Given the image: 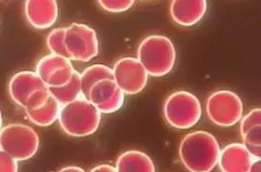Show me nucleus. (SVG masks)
I'll list each match as a JSON object with an SVG mask.
<instances>
[{"instance_id":"nucleus-1","label":"nucleus","mask_w":261,"mask_h":172,"mask_svg":"<svg viewBox=\"0 0 261 172\" xmlns=\"http://www.w3.org/2000/svg\"><path fill=\"white\" fill-rule=\"evenodd\" d=\"M220 147L216 137L207 131L190 132L180 141L178 156L190 172H211L218 165Z\"/></svg>"},{"instance_id":"nucleus-2","label":"nucleus","mask_w":261,"mask_h":172,"mask_svg":"<svg viewBox=\"0 0 261 172\" xmlns=\"http://www.w3.org/2000/svg\"><path fill=\"white\" fill-rule=\"evenodd\" d=\"M137 59L148 76L161 78L172 71L176 63V50L168 37L152 35L141 42Z\"/></svg>"},{"instance_id":"nucleus-3","label":"nucleus","mask_w":261,"mask_h":172,"mask_svg":"<svg viewBox=\"0 0 261 172\" xmlns=\"http://www.w3.org/2000/svg\"><path fill=\"white\" fill-rule=\"evenodd\" d=\"M58 121L61 129L67 135L77 138L87 137L98 131L101 114L89 100L80 97L62 106Z\"/></svg>"},{"instance_id":"nucleus-4","label":"nucleus","mask_w":261,"mask_h":172,"mask_svg":"<svg viewBox=\"0 0 261 172\" xmlns=\"http://www.w3.org/2000/svg\"><path fill=\"white\" fill-rule=\"evenodd\" d=\"M164 116L177 130H188L198 123L202 106L198 98L187 90L170 94L164 104Z\"/></svg>"},{"instance_id":"nucleus-5","label":"nucleus","mask_w":261,"mask_h":172,"mask_svg":"<svg viewBox=\"0 0 261 172\" xmlns=\"http://www.w3.org/2000/svg\"><path fill=\"white\" fill-rule=\"evenodd\" d=\"M39 144V136L29 126L16 123L0 130V149L17 161L32 158L38 151Z\"/></svg>"},{"instance_id":"nucleus-6","label":"nucleus","mask_w":261,"mask_h":172,"mask_svg":"<svg viewBox=\"0 0 261 172\" xmlns=\"http://www.w3.org/2000/svg\"><path fill=\"white\" fill-rule=\"evenodd\" d=\"M205 109L209 119L215 125L229 128L236 125L243 117L244 105L238 94L221 89L209 96Z\"/></svg>"},{"instance_id":"nucleus-7","label":"nucleus","mask_w":261,"mask_h":172,"mask_svg":"<svg viewBox=\"0 0 261 172\" xmlns=\"http://www.w3.org/2000/svg\"><path fill=\"white\" fill-rule=\"evenodd\" d=\"M65 48L71 61L88 63L97 57L99 43L93 28L79 22H73L66 28Z\"/></svg>"},{"instance_id":"nucleus-8","label":"nucleus","mask_w":261,"mask_h":172,"mask_svg":"<svg viewBox=\"0 0 261 172\" xmlns=\"http://www.w3.org/2000/svg\"><path fill=\"white\" fill-rule=\"evenodd\" d=\"M112 71L115 84L126 95L141 93L148 83L149 76L137 58H121Z\"/></svg>"},{"instance_id":"nucleus-9","label":"nucleus","mask_w":261,"mask_h":172,"mask_svg":"<svg viewBox=\"0 0 261 172\" xmlns=\"http://www.w3.org/2000/svg\"><path fill=\"white\" fill-rule=\"evenodd\" d=\"M75 72L68 58L48 54L37 63L36 73L49 88H60L70 82Z\"/></svg>"},{"instance_id":"nucleus-10","label":"nucleus","mask_w":261,"mask_h":172,"mask_svg":"<svg viewBox=\"0 0 261 172\" xmlns=\"http://www.w3.org/2000/svg\"><path fill=\"white\" fill-rule=\"evenodd\" d=\"M125 95L114 79H105L91 88L88 100L100 114L107 115L122 108L125 103Z\"/></svg>"},{"instance_id":"nucleus-11","label":"nucleus","mask_w":261,"mask_h":172,"mask_svg":"<svg viewBox=\"0 0 261 172\" xmlns=\"http://www.w3.org/2000/svg\"><path fill=\"white\" fill-rule=\"evenodd\" d=\"M24 14L32 27L37 29H47L57 21L59 6L55 0H29L24 3Z\"/></svg>"},{"instance_id":"nucleus-12","label":"nucleus","mask_w":261,"mask_h":172,"mask_svg":"<svg viewBox=\"0 0 261 172\" xmlns=\"http://www.w3.org/2000/svg\"><path fill=\"white\" fill-rule=\"evenodd\" d=\"M47 89L36 72L22 71L16 73L9 83V93L16 105L24 108L27 100L37 89Z\"/></svg>"},{"instance_id":"nucleus-13","label":"nucleus","mask_w":261,"mask_h":172,"mask_svg":"<svg viewBox=\"0 0 261 172\" xmlns=\"http://www.w3.org/2000/svg\"><path fill=\"white\" fill-rule=\"evenodd\" d=\"M256 159L244 143H230L220 150L218 164L221 172H248Z\"/></svg>"},{"instance_id":"nucleus-14","label":"nucleus","mask_w":261,"mask_h":172,"mask_svg":"<svg viewBox=\"0 0 261 172\" xmlns=\"http://www.w3.org/2000/svg\"><path fill=\"white\" fill-rule=\"evenodd\" d=\"M207 10L205 0L179 1L174 0L170 5L173 21L181 27H193L204 18Z\"/></svg>"},{"instance_id":"nucleus-15","label":"nucleus","mask_w":261,"mask_h":172,"mask_svg":"<svg viewBox=\"0 0 261 172\" xmlns=\"http://www.w3.org/2000/svg\"><path fill=\"white\" fill-rule=\"evenodd\" d=\"M116 172H155L154 163L147 154L128 150L119 156L115 164Z\"/></svg>"},{"instance_id":"nucleus-16","label":"nucleus","mask_w":261,"mask_h":172,"mask_svg":"<svg viewBox=\"0 0 261 172\" xmlns=\"http://www.w3.org/2000/svg\"><path fill=\"white\" fill-rule=\"evenodd\" d=\"M61 108L62 105L50 96L46 105L37 110H27L25 114L34 125L48 127L58 120Z\"/></svg>"},{"instance_id":"nucleus-17","label":"nucleus","mask_w":261,"mask_h":172,"mask_svg":"<svg viewBox=\"0 0 261 172\" xmlns=\"http://www.w3.org/2000/svg\"><path fill=\"white\" fill-rule=\"evenodd\" d=\"M105 79H113L112 68L105 64H93L80 73L81 91L84 98L88 99L89 91L95 84Z\"/></svg>"},{"instance_id":"nucleus-18","label":"nucleus","mask_w":261,"mask_h":172,"mask_svg":"<svg viewBox=\"0 0 261 172\" xmlns=\"http://www.w3.org/2000/svg\"><path fill=\"white\" fill-rule=\"evenodd\" d=\"M48 91L50 96L62 106L68 105L73 101L79 99L80 97H83L81 91L80 73L75 71L69 83L60 88H49Z\"/></svg>"},{"instance_id":"nucleus-19","label":"nucleus","mask_w":261,"mask_h":172,"mask_svg":"<svg viewBox=\"0 0 261 172\" xmlns=\"http://www.w3.org/2000/svg\"><path fill=\"white\" fill-rule=\"evenodd\" d=\"M65 32L66 28H56L47 35V46L51 54L68 58L64 42Z\"/></svg>"},{"instance_id":"nucleus-20","label":"nucleus","mask_w":261,"mask_h":172,"mask_svg":"<svg viewBox=\"0 0 261 172\" xmlns=\"http://www.w3.org/2000/svg\"><path fill=\"white\" fill-rule=\"evenodd\" d=\"M49 97H50V94L48 89H37L34 92H32L30 96L27 98L25 106L23 109L25 111L38 109L47 104Z\"/></svg>"},{"instance_id":"nucleus-21","label":"nucleus","mask_w":261,"mask_h":172,"mask_svg":"<svg viewBox=\"0 0 261 172\" xmlns=\"http://www.w3.org/2000/svg\"><path fill=\"white\" fill-rule=\"evenodd\" d=\"M240 132L241 135L246 134V132L250 131L251 129L261 126V109L255 108L251 110L250 112L241 118Z\"/></svg>"},{"instance_id":"nucleus-22","label":"nucleus","mask_w":261,"mask_h":172,"mask_svg":"<svg viewBox=\"0 0 261 172\" xmlns=\"http://www.w3.org/2000/svg\"><path fill=\"white\" fill-rule=\"evenodd\" d=\"M99 4L105 11L109 12H124L128 11L134 5L133 0H99Z\"/></svg>"},{"instance_id":"nucleus-23","label":"nucleus","mask_w":261,"mask_h":172,"mask_svg":"<svg viewBox=\"0 0 261 172\" xmlns=\"http://www.w3.org/2000/svg\"><path fill=\"white\" fill-rule=\"evenodd\" d=\"M18 161L0 149V172H18Z\"/></svg>"},{"instance_id":"nucleus-24","label":"nucleus","mask_w":261,"mask_h":172,"mask_svg":"<svg viewBox=\"0 0 261 172\" xmlns=\"http://www.w3.org/2000/svg\"><path fill=\"white\" fill-rule=\"evenodd\" d=\"M244 144L261 146V126L251 129L246 134L242 136Z\"/></svg>"},{"instance_id":"nucleus-25","label":"nucleus","mask_w":261,"mask_h":172,"mask_svg":"<svg viewBox=\"0 0 261 172\" xmlns=\"http://www.w3.org/2000/svg\"><path fill=\"white\" fill-rule=\"evenodd\" d=\"M245 145L252 157L255 159H261V146L249 145V144H245Z\"/></svg>"},{"instance_id":"nucleus-26","label":"nucleus","mask_w":261,"mask_h":172,"mask_svg":"<svg viewBox=\"0 0 261 172\" xmlns=\"http://www.w3.org/2000/svg\"><path fill=\"white\" fill-rule=\"evenodd\" d=\"M90 172H116L115 167L108 165V164H103L95 167L93 169H91Z\"/></svg>"},{"instance_id":"nucleus-27","label":"nucleus","mask_w":261,"mask_h":172,"mask_svg":"<svg viewBox=\"0 0 261 172\" xmlns=\"http://www.w3.org/2000/svg\"><path fill=\"white\" fill-rule=\"evenodd\" d=\"M248 172H261V161L260 159H256L252 163L250 168Z\"/></svg>"},{"instance_id":"nucleus-28","label":"nucleus","mask_w":261,"mask_h":172,"mask_svg":"<svg viewBox=\"0 0 261 172\" xmlns=\"http://www.w3.org/2000/svg\"><path fill=\"white\" fill-rule=\"evenodd\" d=\"M59 172H86L83 168L76 167V166H68V167H63Z\"/></svg>"},{"instance_id":"nucleus-29","label":"nucleus","mask_w":261,"mask_h":172,"mask_svg":"<svg viewBox=\"0 0 261 172\" xmlns=\"http://www.w3.org/2000/svg\"><path fill=\"white\" fill-rule=\"evenodd\" d=\"M2 124H3V117H2V113L0 110V130L2 129Z\"/></svg>"}]
</instances>
